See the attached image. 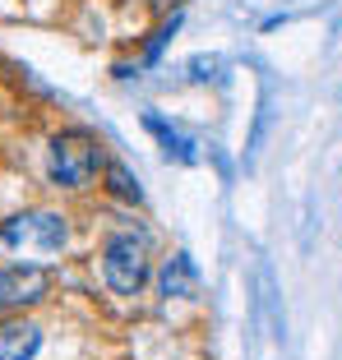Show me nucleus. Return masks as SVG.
<instances>
[{"mask_svg": "<svg viewBox=\"0 0 342 360\" xmlns=\"http://www.w3.org/2000/svg\"><path fill=\"white\" fill-rule=\"evenodd\" d=\"M70 240V226H65L61 212H14L0 222V245L14 250V255H56L61 245Z\"/></svg>", "mask_w": 342, "mask_h": 360, "instance_id": "obj_1", "label": "nucleus"}, {"mask_svg": "<svg viewBox=\"0 0 342 360\" xmlns=\"http://www.w3.org/2000/svg\"><path fill=\"white\" fill-rule=\"evenodd\" d=\"M102 167V148H97L88 134H56L51 139V153H46V171H51L56 185L65 190H79L97 176Z\"/></svg>", "mask_w": 342, "mask_h": 360, "instance_id": "obj_2", "label": "nucleus"}, {"mask_svg": "<svg viewBox=\"0 0 342 360\" xmlns=\"http://www.w3.org/2000/svg\"><path fill=\"white\" fill-rule=\"evenodd\" d=\"M102 277H107L111 291L129 296L148 282V240H134V236H111L107 250H102Z\"/></svg>", "mask_w": 342, "mask_h": 360, "instance_id": "obj_3", "label": "nucleus"}, {"mask_svg": "<svg viewBox=\"0 0 342 360\" xmlns=\"http://www.w3.org/2000/svg\"><path fill=\"white\" fill-rule=\"evenodd\" d=\"M46 296L42 268H0V309H23Z\"/></svg>", "mask_w": 342, "mask_h": 360, "instance_id": "obj_4", "label": "nucleus"}, {"mask_svg": "<svg viewBox=\"0 0 342 360\" xmlns=\"http://www.w3.org/2000/svg\"><path fill=\"white\" fill-rule=\"evenodd\" d=\"M42 347V328L28 319H10L0 323V360H32Z\"/></svg>", "mask_w": 342, "mask_h": 360, "instance_id": "obj_5", "label": "nucleus"}, {"mask_svg": "<svg viewBox=\"0 0 342 360\" xmlns=\"http://www.w3.org/2000/svg\"><path fill=\"white\" fill-rule=\"evenodd\" d=\"M199 291V273H194L190 255H171L167 268H162V296H194Z\"/></svg>", "mask_w": 342, "mask_h": 360, "instance_id": "obj_6", "label": "nucleus"}, {"mask_svg": "<svg viewBox=\"0 0 342 360\" xmlns=\"http://www.w3.org/2000/svg\"><path fill=\"white\" fill-rule=\"evenodd\" d=\"M144 125H148L153 134L162 139V153H167V158H176V162H194V158H199V153H194V139H185L181 129H171V125H162L158 116H148V120H144Z\"/></svg>", "mask_w": 342, "mask_h": 360, "instance_id": "obj_7", "label": "nucleus"}, {"mask_svg": "<svg viewBox=\"0 0 342 360\" xmlns=\"http://www.w3.org/2000/svg\"><path fill=\"white\" fill-rule=\"evenodd\" d=\"M107 176H111V190H116L120 199H134V203H139V185L129 180V171L120 167V162H111V167H107Z\"/></svg>", "mask_w": 342, "mask_h": 360, "instance_id": "obj_8", "label": "nucleus"}, {"mask_svg": "<svg viewBox=\"0 0 342 360\" xmlns=\"http://www.w3.org/2000/svg\"><path fill=\"white\" fill-rule=\"evenodd\" d=\"M217 70H222L217 56H194L190 60V79H217Z\"/></svg>", "mask_w": 342, "mask_h": 360, "instance_id": "obj_9", "label": "nucleus"}, {"mask_svg": "<svg viewBox=\"0 0 342 360\" xmlns=\"http://www.w3.org/2000/svg\"><path fill=\"white\" fill-rule=\"evenodd\" d=\"M176 28H181V19H171V23H167V28H162V32H158V37H153V46H148V60H158V56H162V46H167V42H171V32H176Z\"/></svg>", "mask_w": 342, "mask_h": 360, "instance_id": "obj_10", "label": "nucleus"}]
</instances>
